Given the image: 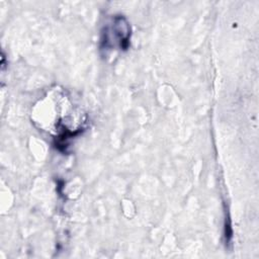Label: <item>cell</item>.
Wrapping results in <instances>:
<instances>
[{"instance_id":"1","label":"cell","mask_w":259,"mask_h":259,"mask_svg":"<svg viewBox=\"0 0 259 259\" xmlns=\"http://www.w3.org/2000/svg\"><path fill=\"white\" fill-rule=\"evenodd\" d=\"M131 33V25L126 18L122 15H114L101 30L100 50L105 52L127 50Z\"/></svg>"}]
</instances>
